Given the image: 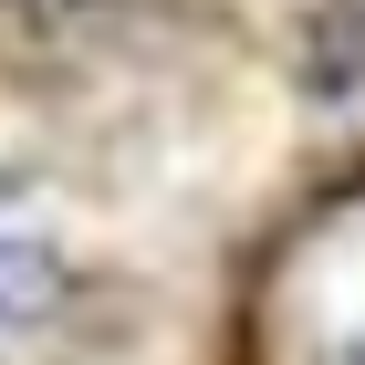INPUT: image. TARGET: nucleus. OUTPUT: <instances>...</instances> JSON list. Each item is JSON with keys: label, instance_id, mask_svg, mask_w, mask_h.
Segmentation results:
<instances>
[{"label": "nucleus", "instance_id": "3", "mask_svg": "<svg viewBox=\"0 0 365 365\" xmlns=\"http://www.w3.org/2000/svg\"><path fill=\"white\" fill-rule=\"evenodd\" d=\"M21 31H94V21H115L125 0H0Z\"/></svg>", "mask_w": 365, "mask_h": 365}, {"label": "nucleus", "instance_id": "4", "mask_svg": "<svg viewBox=\"0 0 365 365\" xmlns=\"http://www.w3.org/2000/svg\"><path fill=\"white\" fill-rule=\"evenodd\" d=\"M11 209H21V178H11V168H0V220H11Z\"/></svg>", "mask_w": 365, "mask_h": 365}, {"label": "nucleus", "instance_id": "2", "mask_svg": "<svg viewBox=\"0 0 365 365\" xmlns=\"http://www.w3.org/2000/svg\"><path fill=\"white\" fill-rule=\"evenodd\" d=\"M53 303H63V261L0 220V324H31V313H53Z\"/></svg>", "mask_w": 365, "mask_h": 365}, {"label": "nucleus", "instance_id": "1", "mask_svg": "<svg viewBox=\"0 0 365 365\" xmlns=\"http://www.w3.org/2000/svg\"><path fill=\"white\" fill-rule=\"evenodd\" d=\"M303 84L324 105H365V11H324L303 42Z\"/></svg>", "mask_w": 365, "mask_h": 365}]
</instances>
